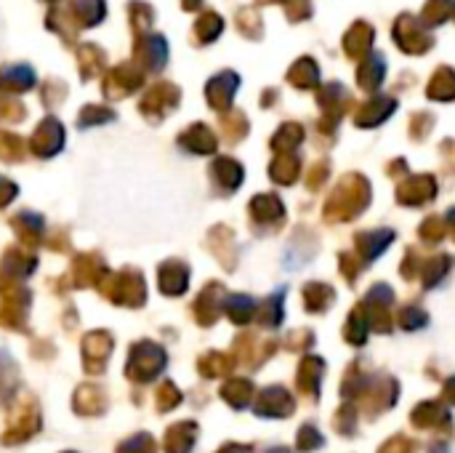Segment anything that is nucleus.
I'll return each instance as SVG.
<instances>
[{
	"mask_svg": "<svg viewBox=\"0 0 455 453\" xmlns=\"http://www.w3.org/2000/svg\"><path fill=\"white\" fill-rule=\"evenodd\" d=\"M381 75H384V59H381L379 53H373V56L363 64V69H360V83H363L365 88L379 85V83H381Z\"/></svg>",
	"mask_w": 455,
	"mask_h": 453,
	"instance_id": "obj_4",
	"label": "nucleus"
},
{
	"mask_svg": "<svg viewBox=\"0 0 455 453\" xmlns=\"http://www.w3.org/2000/svg\"><path fill=\"white\" fill-rule=\"evenodd\" d=\"M455 13V0H427L424 11H421V24L427 27H435V24H443L448 21L451 16Z\"/></svg>",
	"mask_w": 455,
	"mask_h": 453,
	"instance_id": "obj_3",
	"label": "nucleus"
},
{
	"mask_svg": "<svg viewBox=\"0 0 455 453\" xmlns=\"http://www.w3.org/2000/svg\"><path fill=\"white\" fill-rule=\"evenodd\" d=\"M455 91V75L445 67L440 69V75H435V83H432V93H443V91Z\"/></svg>",
	"mask_w": 455,
	"mask_h": 453,
	"instance_id": "obj_5",
	"label": "nucleus"
},
{
	"mask_svg": "<svg viewBox=\"0 0 455 453\" xmlns=\"http://www.w3.org/2000/svg\"><path fill=\"white\" fill-rule=\"evenodd\" d=\"M395 40L408 53H424L435 45V37L429 35V29L413 13H403L395 21Z\"/></svg>",
	"mask_w": 455,
	"mask_h": 453,
	"instance_id": "obj_1",
	"label": "nucleus"
},
{
	"mask_svg": "<svg viewBox=\"0 0 455 453\" xmlns=\"http://www.w3.org/2000/svg\"><path fill=\"white\" fill-rule=\"evenodd\" d=\"M373 40H376V29L371 24H365V21H357V24H352V29L344 37V48H347L349 56L360 59V56H365L371 51Z\"/></svg>",
	"mask_w": 455,
	"mask_h": 453,
	"instance_id": "obj_2",
	"label": "nucleus"
}]
</instances>
